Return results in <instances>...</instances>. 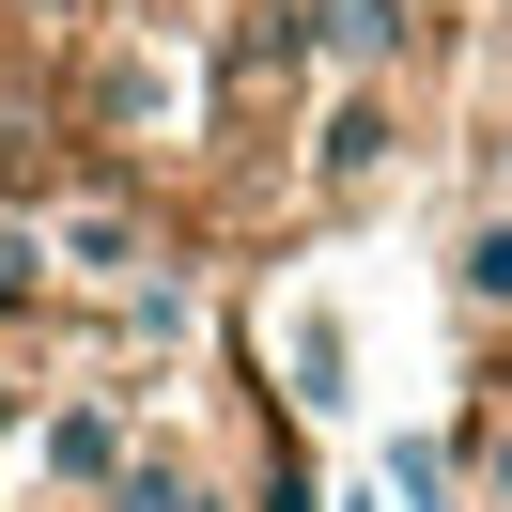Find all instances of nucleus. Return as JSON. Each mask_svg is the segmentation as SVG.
<instances>
[{
	"label": "nucleus",
	"mask_w": 512,
	"mask_h": 512,
	"mask_svg": "<svg viewBox=\"0 0 512 512\" xmlns=\"http://www.w3.org/2000/svg\"><path fill=\"white\" fill-rule=\"evenodd\" d=\"M32 249H47V295H156L171 233H156V202H140V187H109V171H94V187L47 202Z\"/></svg>",
	"instance_id": "nucleus-1"
},
{
	"label": "nucleus",
	"mask_w": 512,
	"mask_h": 512,
	"mask_svg": "<svg viewBox=\"0 0 512 512\" xmlns=\"http://www.w3.org/2000/svg\"><path fill=\"white\" fill-rule=\"evenodd\" d=\"M388 156H404V78H342L311 125V202H373Z\"/></svg>",
	"instance_id": "nucleus-2"
},
{
	"label": "nucleus",
	"mask_w": 512,
	"mask_h": 512,
	"mask_svg": "<svg viewBox=\"0 0 512 512\" xmlns=\"http://www.w3.org/2000/svg\"><path fill=\"white\" fill-rule=\"evenodd\" d=\"M280 16H295V63L311 78H404L419 32H435V16H404V0H280Z\"/></svg>",
	"instance_id": "nucleus-3"
},
{
	"label": "nucleus",
	"mask_w": 512,
	"mask_h": 512,
	"mask_svg": "<svg viewBox=\"0 0 512 512\" xmlns=\"http://www.w3.org/2000/svg\"><path fill=\"white\" fill-rule=\"evenodd\" d=\"M32 450H47L63 497H109V481L140 466V450H125V404H94V388H78V404H32Z\"/></svg>",
	"instance_id": "nucleus-4"
},
{
	"label": "nucleus",
	"mask_w": 512,
	"mask_h": 512,
	"mask_svg": "<svg viewBox=\"0 0 512 512\" xmlns=\"http://www.w3.org/2000/svg\"><path fill=\"white\" fill-rule=\"evenodd\" d=\"M450 311L497 342L512 326V202H466V233H450Z\"/></svg>",
	"instance_id": "nucleus-5"
},
{
	"label": "nucleus",
	"mask_w": 512,
	"mask_h": 512,
	"mask_svg": "<svg viewBox=\"0 0 512 512\" xmlns=\"http://www.w3.org/2000/svg\"><path fill=\"white\" fill-rule=\"evenodd\" d=\"M94 512H233V497H218V466H187V450H140Z\"/></svg>",
	"instance_id": "nucleus-6"
},
{
	"label": "nucleus",
	"mask_w": 512,
	"mask_h": 512,
	"mask_svg": "<svg viewBox=\"0 0 512 512\" xmlns=\"http://www.w3.org/2000/svg\"><path fill=\"white\" fill-rule=\"evenodd\" d=\"M466 497H481V512H512V388L481 404V435H466Z\"/></svg>",
	"instance_id": "nucleus-7"
},
{
	"label": "nucleus",
	"mask_w": 512,
	"mask_h": 512,
	"mask_svg": "<svg viewBox=\"0 0 512 512\" xmlns=\"http://www.w3.org/2000/svg\"><path fill=\"white\" fill-rule=\"evenodd\" d=\"M481 202H512V125H497V140H481Z\"/></svg>",
	"instance_id": "nucleus-8"
},
{
	"label": "nucleus",
	"mask_w": 512,
	"mask_h": 512,
	"mask_svg": "<svg viewBox=\"0 0 512 512\" xmlns=\"http://www.w3.org/2000/svg\"><path fill=\"white\" fill-rule=\"evenodd\" d=\"M0 435H32V388H16V357H0Z\"/></svg>",
	"instance_id": "nucleus-9"
},
{
	"label": "nucleus",
	"mask_w": 512,
	"mask_h": 512,
	"mask_svg": "<svg viewBox=\"0 0 512 512\" xmlns=\"http://www.w3.org/2000/svg\"><path fill=\"white\" fill-rule=\"evenodd\" d=\"M404 16H450V0H404Z\"/></svg>",
	"instance_id": "nucleus-10"
}]
</instances>
